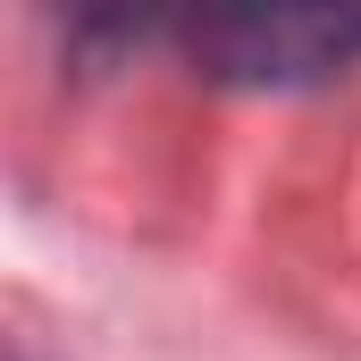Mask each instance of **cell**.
<instances>
[{
  "instance_id": "obj_1",
  "label": "cell",
  "mask_w": 361,
  "mask_h": 361,
  "mask_svg": "<svg viewBox=\"0 0 361 361\" xmlns=\"http://www.w3.org/2000/svg\"><path fill=\"white\" fill-rule=\"evenodd\" d=\"M193 42L227 76H294V68H336L361 42V17H219Z\"/></svg>"
}]
</instances>
